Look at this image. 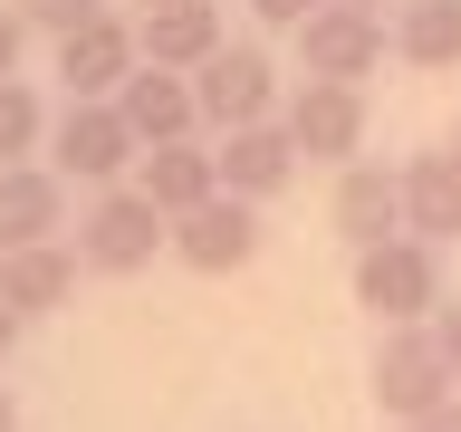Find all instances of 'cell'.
<instances>
[{
	"mask_svg": "<svg viewBox=\"0 0 461 432\" xmlns=\"http://www.w3.org/2000/svg\"><path fill=\"white\" fill-rule=\"evenodd\" d=\"M442 298H452V288H442V240L394 230V240L356 250V308H366L375 327H432Z\"/></svg>",
	"mask_w": 461,
	"mask_h": 432,
	"instance_id": "6da1fadb",
	"label": "cell"
},
{
	"mask_svg": "<svg viewBox=\"0 0 461 432\" xmlns=\"http://www.w3.org/2000/svg\"><path fill=\"white\" fill-rule=\"evenodd\" d=\"M164 240H173V221L144 202V183H106V193H86V212H77V269H96V279L154 269Z\"/></svg>",
	"mask_w": 461,
	"mask_h": 432,
	"instance_id": "7a4b0ae2",
	"label": "cell"
},
{
	"mask_svg": "<svg viewBox=\"0 0 461 432\" xmlns=\"http://www.w3.org/2000/svg\"><path fill=\"white\" fill-rule=\"evenodd\" d=\"M49 164L77 183V193H106V183H125V173L144 164L135 125H125V106L115 96H68V115L49 125Z\"/></svg>",
	"mask_w": 461,
	"mask_h": 432,
	"instance_id": "3957f363",
	"label": "cell"
},
{
	"mask_svg": "<svg viewBox=\"0 0 461 432\" xmlns=\"http://www.w3.org/2000/svg\"><path fill=\"white\" fill-rule=\"evenodd\" d=\"M366 384H375V413H394L403 432L423 423L432 403L461 394V374H452V356H442V337H432V327H384V337H375Z\"/></svg>",
	"mask_w": 461,
	"mask_h": 432,
	"instance_id": "277c9868",
	"label": "cell"
},
{
	"mask_svg": "<svg viewBox=\"0 0 461 432\" xmlns=\"http://www.w3.org/2000/svg\"><path fill=\"white\" fill-rule=\"evenodd\" d=\"M279 125L298 135V154L327 164V173L366 164V86H346V77H298L288 106H279Z\"/></svg>",
	"mask_w": 461,
	"mask_h": 432,
	"instance_id": "5b68a950",
	"label": "cell"
},
{
	"mask_svg": "<svg viewBox=\"0 0 461 432\" xmlns=\"http://www.w3.org/2000/svg\"><path fill=\"white\" fill-rule=\"evenodd\" d=\"M384 58H394V20H384V10H356V0H327V10L298 29V77H346V86H366Z\"/></svg>",
	"mask_w": 461,
	"mask_h": 432,
	"instance_id": "8992f818",
	"label": "cell"
},
{
	"mask_svg": "<svg viewBox=\"0 0 461 432\" xmlns=\"http://www.w3.org/2000/svg\"><path fill=\"white\" fill-rule=\"evenodd\" d=\"M193 96H202V125L212 135H230V125H259V115H279V68H269V49L259 39H230V49H212L193 68Z\"/></svg>",
	"mask_w": 461,
	"mask_h": 432,
	"instance_id": "52a82bcc",
	"label": "cell"
},
{
	"mask_svg": "<svg viewBox=\"0 0 461 432\" xmlns=\"http://www.w3.org/2000/svg\"><path fill=\"white\" fill-rule=\"evenodd\" d=\"M193 279H230V269H250L259 259V202H240V193H212V202H193L183 221H173V240H164Z\"/></svg>",
	"mask_w": 461,
	"mask_h": 432,
	"instance_id": "ba28073f",
	"label": "cell"
},
{
	"mask_svg": "<svg viewBox=\"0 0 461 432\" xmlns=\"http://www.w3.org/2000/svg\"><path fill=\"white\" fill-rule=\"evenodd\" d=\"M135 68H144V39H135L125 10H96L86 29L58 39V86H68V96H115Z\"/></svg>",
	"mask_w": 461,
	"mask_h": 432,
	"instance_id": "9c48e42d",
	"label": "cell"
},
{
	"mask_svg": "<svg viewBox=\"0 0 461 432\" xmlns=\"http://www.w3.org/2000/svg\"><path fill=\"white\" fill-rule=\"evenodd\" d=\"M212 154H221V193L240 202H279L288 183H298V135H288L279 115H259V125H230V135H212Z\"/></svg>",
	"mask_w": 461,
	"mask_h": 432,
	"instance_id": "30bf717a",
	"label": "cell"
},
{
	"mask_svg": "<svg viewBox=\"0 0 461 432\" xmlns=\"http://www.w3.org/2000/svg\"><path fill=\"white\" fill-rule=\"evenodd\" d=\"M327 230H337L346 250L394 240V230H403V173L394 164H346L337 193H327Z\"/></svg>",
	"mask_w": 461,
	"mask_h": 432,
	"instance_id": "8fae6325",
	"label": "cell"
},
{
	"mask_svg": "<svg viewBox=\"0 0 461 432\" xmlns=\"http://www.w3.org/2000/svg\"><path fill=\"white\" fill-rule=\"evenodd\" d=\"M68 230V173L58 164H0V259Z\"/></svg>",
	"mask_w": 461,
	"mask_h": 432,
	"instance_id": "7c38bea8",
	"label": "cell"
},
{
	"mask_svg": "<svg viewBox=\"0 0 461 432\" xmlns=\"http://www.w3.org/2000/svg\"><path fill=\"white\" fill-rule=\"evenodd\" d=\"M115 106H125L135 144H183V135H202V96H193L183 68H135V77L115 86Z\"/></svg>",
	"mask_w": 461,
	"mask_h": 432,
	"instance_id": "4fadbf2b",
	"label": "cell"
},
{
	"mask_svg": "<svg viewBox=\"0 0 461 432\" xmlns=\"http://www.w3.org/2000/svg\"><path fill=\"white\" fill-rule=\"evenodd\" d=\"M135 39H144V68H183V77H193L212 49H230L221 0H173V10H135Z\"/></svg>",
	"mask_w": 461,
	"mask_h": 432,
	"instance_id": "5bb4252c",
	"label": "cell"
},
{
	"mask_svg": "<svg viewBox=\"0 0 461 432\" xmlns=\"http://www.w3.org/2000/svg\"><path fill=\"white\" fill-rule=\"evenodd\" d=\"M135 183H144V202H154L164 221H183L193 202H212V193H221V154H212L202 135H183V144H144Z\"/></svg>",
	"mask_w": 461,
	"mask_h": 432,
	"instance_id": "9a60e30c",
	"label": "cell"
},
{
	"mask_svg": "<svg viewBox=\"0 0 461 432\" xmlns=\"http://www.w3.org/2000/svg\"><path fill=\"white\" fill-rule=\"evenodd\" d=\"M403 230H423V240H442L452 250L461 240V154L442 144V154H403Z\"/></svg>",
	"mask_w": 461,
	"mask_h": 432,
	"instance_id": "2e32d148",
	"label": "cell"
},
{
	"mask_svg": "<svg viewBox=\"0 0 461 432\" xmlns=\"http://www.w3.org/2000/svg\"><path fill=\"white\" fill-rule=\"evenodd\" d=\"M0 298H10L20 317H58L68 298H77V250H68V240L10 250V259H0Z\"/></svg>",
	"mask_w": 461,
	"mask_h": 432,
	"instance_id": "e0dca14e",
	"label": "cell"
},
{
	"mask_svg": "<svg viewBox=\"0 0 461 432\" xmlns=\"http://www.w3.org/2000/svg\"><path fill=\"white\" fill-rule=\"evenodd\" d=\"M394 58L423 77L461 68V0H394Z\"/></svg>",
	"mask_w": 461,
	"mask_h": 432,
	"instance_id": "ac0fdd59",
	"label": "cell"
},
{
	"mask_svg": "<svg viewBox=\"0 0 461 432\" xmlns=\"http://www.w3.org/2000/svg\"><path fill=\"white\" fill-rule=\"evenodd\" d=\"M49 96H39V86L29 77H0V164H39V154H49Z\"/></svg>",
	"mask_w": 461,
	"mask_h": 432,
	"instance_id": "d6986e66",
	"label": "cell"
},
{
	"mask_svg": "<svg viewBox=\"0 0 461 432\" xmlns=\"http://www.w3.org/2000/svg\"><path fill=\"white\" fill-rule=\"evenodd\" d=\"M10 10H20L29 29H49V39H68V29H86L96 10H106V0H10Z\"/></svg>",
	"mask_w": 461,
	"mask_h": 432,
	"instance_id": "ffe728a7",
	"label": "cell"
},
{
	"mask_svg": "<svg viewBox=\"0 0 461 432\" xmlns=\"http://www.w3.org/2000/svg\"><path fill=\"white\" fill-rule=\"evenodd\" d=\"M317 10H327V0H250V20H259V29H288V39H298Z\"/></svg>",
	"mask_w": 461,
	"mask_h": 432,
	"instance_id": "44dd1931",
	"label": "cell"
},
{
	"mask_svg": "<svg viewBox=\"0 0 461 432\" xmlns=\"http://www.w3.org/2000/svg\"><path fill=\"white\" fill-rule=\"evenodd\" d=\"M20 49H29V20L0 0V77H20Z\"/></svg>",
	"mask_w": 461,
	"mask_h": 432,
	"instance_id": "7402d4cb",
	"label": "cell"
},
{
	"mask_svg": "<svg viewBox=\"0 0 461 432\" xmlns=\"http://www.w3.org/2000/svg\"><path fill=\"white\" fill-rule=\"evenodd\" d=\"M432 337H442V356H452V374H461V298H442V308H432Z\"/></svg>",
	"mask_w": 461,
	"mask_h": 432,
	"instance_id": "603a6c76",
	"label": "cell"
},
{
	"mask_svg": "<svg viewBox=\"0 0 461 432\" xmlns=\"http://www.w3.org/2000/svg\"><path fill=\"white\" fill-rule=\"evenodd\" d=\"M413 432H461V394H452V403H432V413H423Z\"/></svg>",
	"mask_w": 461,
	"mask_h": 432,
	"instance_id": "cb8c5ba5",
	"label": "cell"
},
{
	"mask_svg": "<svg viewBox=\"0 0 461 432\" xmlns=\"http://www.w3.org/2000/svg\"><path fill=\"white\" fill-rule=\"evenodd\" d=\"M20 327H29V317L10 308V298H0V365H10V346H20Z\"/></svg>",
	"mask_w": 461,
	"mask_h": 432,
	"instance_id": "d4e9b609",
	"label": "cell"
},
{
	"mask_svg": "<svg viewBox=\"0 0 461 432\" xmlns=\"http://www.w3.org/2000/svg\"><path fill=\"white\" fill-rule=\"evenodd\" d=\"M0 432H20V403H10V384H0Z\"/></svg>",
	"mask_w": 461,
	"mask_h": 432,
	"instance_id": "484cf974",
	"label": "cell"
},
{
	"mask_svg": "<svg viewBox=\"0 0 461 432\" xmlns=\"http://www.w3.org/2000/svg\"><path fill=\"white\" fill-rule=\"evenodd\" d=\"M135 10H173V0H135Z\"/></svg>",
	"mask_w": 461,
	"mask_h": 432,
	"instance_id": "4316f807",
	"label": "cell"
},
{
	"mask_svg": "<svg viewBox=\"0 0 461 432\" xmlns=\"http://www.w3.org/2000/svg\"><path fill=\"white\" fill-rule=\"evenodd\" d=\"M356 10H384V0H356Z\"/></svg>",
	"mask_w": 461,
	"mask_h": 432,
	"instance_id": "83f0119b",
	"label": "cell"
},
{
	"mask_svg": "<svg viewBox=\"0 0 461 432\" xmlns=\"http://www.w3.org/2000/svg\"><path fill=\"white\" fill-rule=\"evenodd\" d=\"M452 154H461V125H452Z\"/></svg>",
	"mask_w": 461,
	"mask_h": 432,
	"instance_id": "f1b7e54d",
	"label": "cell"
}]
</instances>
